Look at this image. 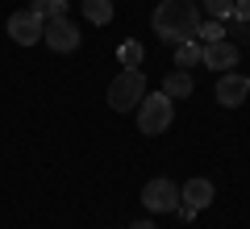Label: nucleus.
Returning <instances> with one entry per match:
<instances>
[{"mask_svg":"<svg viewBox=\"0 0 250 229\" xmlns=\"http://www.w3.org/2000/svg\"><path fill=\"white\" fill-rule=\"evenodd\" d=\"M196 29H200V4L196 0H163L154 9V34L163 42L179 46L188 38H196Z\"/></svg>","mask_w":250,"mask_h":229,"instance_id":"obj_1","label":"nucleus"},{"mask_svg":"<svg viewBox=\"0 0 250 229\" xmlns=\"http://www.w3.org/2000/svg\"><path fill=\"white\" fill-rule=\"evenodd\" d=\"M142 96H146V75L138 67H125L121 75L108 83V108H117V113L138 108V104H142Z\"/></svg>","mask_w":250,"mask_h":229,"instance_id":"obj_2","label":"nucleus"},{"mask_svg":"<svg viewBox=\"0 0 250 229\" xmlns=\"http://www.w3.org/2000/svg\"><path fill=\"white\" fill-rule=\"evenodd\" d=\"M171 117H175V104H171L167 92H154V96H142V104H138V129L142 133H163L171 125Z\"/></svg>","mask_w":250,"mask_h":229,"instance_id":"obj_3","label":"nucleus"},{"mask_svg":"<svg viewBox=\"0 0 250 229\" xmlns=\"http://www.w3.org/2000/svg\"><path fill=\"white\" fill-rule=\"evenodd\" d=\"M42 42L50 46V50H59V54H71L75 46H80V25L67 21V17H50L42 25Z\"/></svg>","mask_w":250,"mask_h":229,"instance_id":"obj_4","label":"nucleus"},{"mask_svg":"<svg viewBox=\"0 0 250 229\" xmlns=\"http://www.w3.org/2000/svg\"><path fill=\"white\" fill-rule=\"evenodd\" d=\"M142 204L150 212H175L184 200H179V187L171 184V179H150V184L142 187Z\"/></svg>","mask_w":250,"mask_h":229,"instance_id":"obj_5","label":"nucleus"},{"mask_svg":"<svg viewBox=\"0 0 250 229\" xmlns=\"http://www.w3.org/2000/svg\"><path fill=\"white\" fill-rule=\"evenodd\" d=\"M42 25H46V21L38 17L34 9H17L9 17V38L21 42V46H34V42H42Z\"/></svg>","mask_w":250,"mask_h":229,"instance_id":"obj_6","label":"nucleus"},{"mask_svg":"<svg viewBox=\"0 0 250 229\" xmlns=\"http://www.w3.org/2000/svg\"><path fill=\"white\" fill-rule=\"evenodd\" d=\"M246 96H250V80L246 75H238V71H221V75H217V100H221L225 108L246 104Z\"/></svg>","mask_w":250,"mask_h":229,"instance_id":"obj_7","label":"nucleus"},{"mask_svg":"<svg viewBox=\"0 0 250 229\" xmlns=\"http://www.w3.org/2000/svg\"><path fill=\"white\" fill-rule=\"evenodd\" d=\"M238 59H242V50H238L233 42H225V38H221V42H208V46H205V62H208L213 71H229V67H238Z\"/></svg>","mask_w":250,"mask_h":229,"instance_id":"obj_8","label":"nucleus"},{"mask_svg":"<svg viewBox=\"0 0 250 229\" xmlns=\"http://www.w3.org/2000/svg\"><path fill=\"white\" fill-rule=\"evenodd\" d=\"M179 200L184 204H192V208H208V204H213V184H208V179H188L184 187H179Z\"/></svg>","mask_w":250,"mask_h":229,"instance_id":"obj_9","label":"nucleus"},{"mask_svg":"<svg viewBox=\"0 0 250 229\" xmlns=\"http://www.w3.org/2000/svg\"><path fill=\"white\" fill-rule=\"evenodd\" d=\"M196 62H205V46H200L196 38H188V42L175 46V67H179V71H192Z\"/></svg>","mask_w":250,"mask_h":229,"instance_id":"obj_10","label":"nucleus"},{"mask_svg":"<svg viewBox=\"0 0 250 229\" xmlns=\"http://www.w3.org/2000/svg\"><path fill=\"white\" fill-rule=\"evenodd\" d=\"M163 92H167L171 100H179V96H192V71H171L167 80H163Z\"/></svg>","mask_w":250,"mask_h":229,"instance_id":"obj_11","label":"nucleus"},{"mask_svg":"<svg viewBox=\"0 0 250 229\" xmlns=\"http://www.w3.org/2000/svg\"><path fill=\"white\" fill-rule=\"evenodd\" d=\"M83 17L92 25H108L113 21V0H83Z\"/></svg>","mask_w":250,"mask_h":229,"instance_id":"obj_12","label":"nucleus"},{"mask_svg":"<svg viewBox=\"0 0 250 229\" xmlns=\"http://www.w3.org/2000/svg\"><path fill=\"white\" fill-rule=\"evenodd\" d=\"M142 54H146L142 42H134V38L117 46V59H121V67H142Z\"/></svg>","mask_w":250,"mask_h":229,"instance_id":"obj_13","label":"nucleus"},{"mask_svg":"<svg viewBox=\"0 0 250 229\" xmlns=\"http://www.w3.org/2000/svg\"><path fill=\"white\" fill-rule=\"evenodd\" d=\"M29 9H34L42 21H50V17H67V0H34Z\"/></svg>","mask_w":250,"mask_h":229,"instance_id":"obj_14","label":"nucleus"},{"mask_svg":"<svg viewBox=\"0 0 250 229\" xmlns=\"http://www.w3.org/2000/svg\"><path fill=\"white\" fill-rule=\"evenodd\" d=\"M205 13L213 21H229L233 17V0H205Z\"/></svg>","mask_w":250,"mask_h":229,"instance_id":"obj_15","label":"nucleus"},{"mask_svg":"<svg viewBox=\"0 0 250 229\" xmlns=\"http://www.w3.org/2000/svg\"><path fill=\"white\" fill-rule=\"evenodd\" d=\"M196 34L205 38V46H208V42H221V38H225V21H213V17H208V21H200Z\"/></svg>","mask_w":250,"mask_h":229,"instance_id":"obj_16","label":"nucleus"},{"mask_svg":"<svg viewBox=\"0 0 250 229\" xmlns=\"http://www.w3.org/2000/svg\"><path fill=\"white\" fill-rule=\"evenodd\" d=\"M229 21H250V0H233V17Z\"/></svg>","mask_w":250,"mask_h":229,"instance_id":"obj_17","label":"nucleus"},{"mask_svg":"<svg viewBox=\"0 0 250 229\" xmlns=\"http://www.w3.org/2000/svg\"><path fill=\"white\" fill-rule=\"evenodd\" d=\"M229 29H233L238 38H242V46H250V21H233ZM229 29H225V34H229Z\"/></svg>","mask_w":250,"mask_h":229,"instance_id":"obj_18","label":"nucleus"},{"mask_svg":"<svg viewBox=\"0 0 250 229\" xmlns=\"http://www.w3.org/2000/svg\"><path fill=\"white\" fill-rule=\"evenodd\" d=\"M175 217H179V221H196V208H192V204H179Z\"/></svg>","mask_w":250,"mask_h":229,"instance_id":"obj_19","label":"nucleus"},{"mask_svg":"<svg viewBox=\"0 0 250 229\" xmlns=\"http://www.w3.org/2000/svg\"><path fill=\"white\" fill-rule=\"evenodd\" d=\"M129 229H154V221H134Z\"/></svg>","mask_w":250,"mask_h":229,"instance_id":"obj_20","label":"nucleus"}]
</instances>
